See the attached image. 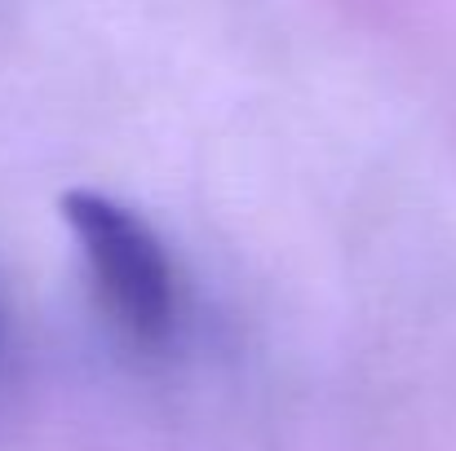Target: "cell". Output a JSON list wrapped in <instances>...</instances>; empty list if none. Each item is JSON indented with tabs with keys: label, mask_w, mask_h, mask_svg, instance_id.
I'll return each mask as SVG.
<instances>
[{
	"label": "cell",
	"mask_w": 456,
	"mask_h": 451,
	"mask_svg": "<svg viewBox=\"0 0 456 451\" xmlns=\"http://www.w3.org/2000/svg\"><path fill=\"white\" fill-rule=\"evenodd\" d=\"M107 323L138 350H159L177 332V270L155 226L129 204L76 186L58 204Z\"/></svg>",
	"instance_id": "obj_1"
}]
</instances>
